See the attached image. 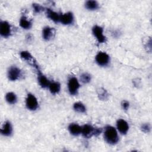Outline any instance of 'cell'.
Segmentation results:
<instances>
[{
	"instance_id": "cell-1",
	"label": "cell",
	"mask_w": 152,
	"mask_h": 152,
	"mask_svg": "<svg viewBox=\"0 0 152 152\" xmlns=\"http://www.w3.org/2000/svg\"><path fill=\"white\" fill-rule=\"evenodd\" d=\"M104 139L107 143L110 145L117 144L119 141V136L116 129L112 126H106L104 131Z\"/></svg>"
},
{
	"instance_id": "cell-2",
	"label": "cell",
	"mask_w": 152,
	"mask_h": 152,
	"mask_svg": "<svg viewBox=\"0 0 152 152\" xmlns=\"http://www.w3.org/2000/svg\"><path fill=\"white\" fill-rule=\"evenodd\" d=\"M92 33L99 43H103L106 41V37L103 34V28L97 25L92 28Z\"/></svg>"
},
{
	"instance_id": "cell-3",
	"label": "cell",
	"mask_w": 152,
	"mask_h": 152,
	"mask_svg": "<svg viewBox=\"0 0 152 152\" xmlns=\"http://www.w3.org/2000/svg\"><path fill=\"white\" fill-rule=\"evenodd\" d=\"M95 60L99 66H107L110 62V56L106 52H99L96 55Z\"/></svg>"
},
{
	"instance_id": "cell-4",
	"label": "cell",
	"mask_w": 152,
	"mask_h": 152,
	"mask_svg": "<svg viewBox=\"0 0 152 152\" xmlns=\"http://www.w3.org/2000/svg\"><path fill=\"white\" fill-rule=\"evenodd\" d=\"M80 87L79 82L77 78L71 77L68 80V88L70 94L76 95L78 93V90Z\"/></svg>"
},
{
	"instance_id": "cell-5",
	"label": "cell",
	"mask_w": 152,
	"mask_h": 152,
	"mask_svg": "<svg viewBox=\"0 0 152 152\" xmlns=\"http://www.w3.org/2000/svg\"><path fill=\"white\" fill-rule=\"evenodd\" d=\"M26 105L30 110H36L39 107V103L36 97L31 93H28L26 99Z\"/></svg>"
},
{
	"instance_id": "cell-6",
	"label": "cell",
	"mask_w": 152,
	"mask_h": 152,
	"mask_svg": "<svg viewBox=\"0 0 152 152\" xmlns=\"http://www.w3.org/2000/svg\"><path fill=\"white\" fill-rule=\"evenodd\" d=\"M8 78L11 81L18 80L21 76V71L16 66H11L8 70Z\"/></svg>"
},
{
	"instance_id": "cell-7",
	"label": "cell",
	"mask_w": 152,
	"mask_h": 152,
	"mask_svg": "<svg viewBox=\"0 0 152 152\" xmlns=\"http://www.w3.org/2000/svg\"><path fill=\"white\" fill-rule=\"evenodd\" d=\"M20 56L21 58L28 62L31 66L34 67L35 69H38L39 67V65L37 64L36 61L31 55V53L28 51H21L20 52Z\"/></svg>"
},
{
	"instance_id": "cell-8",
	"label": "cell",
	"mask_w": 152,
	"mask_h": 152,
	"mask_svg": "<svg viewBox=\"0 0 152 152\" xmlns=\"http://www.w3.org/2000/svg\"><path fill=\"white\" fill-rule=\"evenodd\" d=\"M0 34L1 36L7 38L11 36V26L6 21H1L0 23Z\"/></svg>"
},
{
	"instance_id": "cell-9",
	"label": "cell",
	"mask_w": 152,
	"mask_h": 152,
	"mask_svg": "<svg viewBox=\"0 0 152 152\" xmlns=\"http://www.w3.org/2000/svg\"><path fill=\"white\" fill-rule=\"evenodd\" d=\"M95 128L89 124L84 125L81 126V134L86 138H90L94 135Z\"/></svg>"
},
{
	"instance_id": "cell-10",
	"label": "cell",
	"mask_w": 152,
	"mask_h": 152,
	"mask_svg": "<svg viewBox=\"0 0 152 152\" xmlns=\"http://www.w3.org/2000/svg\"><path fill=\"white\" fill-rule=\"evenodd\" d=\"M74 17L71 12H67L64 14H61L60 21L64 25H70L74 23Z\"/></svg>"
},
{
	"instance_id": "cell-11",
	"label": "cell",
	"mask_w": 152,
	"mask_h": 152,
	"mask_svg": "<svg viewBox=\"0 0 152 152\" xmlns=\"http://www.w3.org/2000/svg\"><path fill=\"white\" fill-rule=\"evenodd\" d=\"M116 126L119 132L123 135H125L129 129L128 124L126 121L122 119H119L117 121Z\"/></svg>"
},
{
	"instance_id": "cell-12",
	"label": "cell",
	"mask_w": 152,
	"mask_h": 152,
	"mask_svg": "<svg viewBox=\"0 0 152 152\" xmlns=\"http://www.w3.org/2000/svg\"><path fill=\"white\" fill-rule=\"evenodd\" d=\"M55 33L56 31L54 28L49 26L45 27L42 30L43 39L45 40H50L55 36Z\"/></svg>"
},
{
	"instance_id": "cell-13",
	"label": "cell",
	"mask_w": 152,
	"mask_h": 152,
	"mask_svg": "<svg viewBox=\"0 0 152 152\" xmlns=\"http://www.w3.org/2000/svg\"><path fill=\"white\" fill-rule=\"evenodd\" d=\"M36 71L37 74V80L40 87H42V88H46L49 87L50 81L46 77L45 75L42 74L40 69H39Z\"/></svg>"
},
{
	"instance_id": "cell-14",
	"label": "cell",
	"mask_w": 152,
	"mask_h": 152,
	"mask_svg": "<svg viewBox=\"0 0 152 152\" xmlns=\"http://www.w3.org/2000/svg\"><path fill=\"white\" fill-rule=\"evenodd\" d=\"M1 133L5 137H10L12 133V126L9 121H7L3 124L1 129Z\"/></svg>"
},
{
	"instance_id": "cell-15",
	"label": "cell",
	"mask_w": 152,
	"mask_h": 152,
	"mask_svg": "<svg viewBox=\"0 0 152 152\" xmlns=\"http://www.w3.org/2000/svg\"><path fill=\"white\" fill-rule=\"evenodd\" d=\"M45 11H46V14L48 18H49L50 20L53 21L54 23H57L59 22L61 15L59 13L53 11L50 8H46Z\"/></svg>"
},
{
	"instance_id": "cell-16",
	"label": "cell",
	"mask_w": 152,
	"mask_h": 152,
	"mask_svg": "<svg viewBox=\"0 0 152 152\" xmlns=\"http://www.w3.org/2000/svg\"><path fill=\"white\" fill-rule=\"evenodd\" d=\"M68 129L71 134L74 136H77L81 133V126L77 124L72 123L69 124L68 126Z\"/></svg>"
},
{
	"instance_id": "cell-17",
	"label": "cell",
	"mask_w": 152,
	"mask_h": 152,
	"mask_svg": "<svg viewBox=\"0 0 152 152\" xmlns=\"http://www.w3.org/2000/svg\"><path fill=\"white\" fill-rule=\"evenodd\" d=\"M20 26L24 29H30L32 26V23L26 17L22 16L20 20Z\"/></svg>"
},
{
	"instance_id": "cell-18",
	"label": "cell",
	"mask_w": 152,
	"mask_h": 152,
	"mask_svg": "<svg viewBox=\"0 0 152 152\" xmlns=\"http://www.w3.org/2000/svg\"><path fill=\"white\" fill-rule=\"evenodd\" d=\"M50 92L52 94H58L61 90V85L58 82H50L49 86Z\"/></svg>"
},
{
	"instance_id": "cell-19",
	"label": "cell",
	"mask_w": 152,
	"mask_h": 152,
	"mask_svg": "<svg viewBox=\"0 0 152 152\" xmlns=\"http://www.w3.org/2000/svg\"><path fill=\"white\" fill-rule=\"evenodd\" d=\"M85 7L86 9H87L88 10L93 11V10H96L98 9L99 7V5L96 1L89 0V1H87L86 2Z\"/></svg>"
},
{
	"instance_id": "cell-20",
	"label": "cell",
	"mask_w": 152,
	"mask_h": 152,
	"mask_svg": "<svg viewBox=\"0 0 152 152\" xmlns=\"http://www.w3.org/2000/svg\"><path fill=\"white\" fill-rule=\"evenodd\" d=\"M97 96L100 100H106L109 97V94L106 89L103 87L99 88L97 91Z\"/></svg>"
},
{
	"instance_id": "cell-21",
	"label": "cell",
	"mask_w": 152,
	"mask_h": 152,
	"mask_svg": "<svg viewBox=\"0 0 152 152\" xmlns=\"http://www.w3.org/2000/svg\"><path fill=\"white\" fill-rule=\"evenodd\" d=\"M6 101L9 104H15L17 101V97L16 94L13 92H8L5 95Z\"/></svg>"
},
{
	"instance_id": "cell-22",
	"label": "cell",
	"mask_w": 152,
	"mask_h": 152,
	"mask_svg": "<svg viewBox=\"0 0 152 152\" xmlns=\"http://www.w3.org/2000/svg\"><path fill=\"white\" fill-rule=\"evenodd\" d=\"M73 109L75 111L78 113H85L86 112V107L81 102H76L73 105Z\"/></svg>"
},
{
	"instance_id": "cell-23",
	"label": "cell",
	"mask_w": 152,
	"mask_h": 152,
	"mask_svg": "<svg viewBox=\"0 0 152 152\" xmlns=\"http://www.w3.org/2000/svg\"><path fill=\"white\" fill-rule=\"evenodd\" d=\"M91 75L87 72L83 73L80 75V80L84 84L88 83L91 81Z\"/></svg>"
},
{
	"instance_id": "cell-24",
	"label": "cell",
	"mask_w": 152,
	"mask_h": 152,
	"mask_svg": "<svg viewBox=\"0 0 152 152\" xmlns=\"http://www.w3.org/2000/svg\"><path fill=\"white\" fill-rule=\"evenodd\" d=\"M32 7H33L34 12L35 13H40V12L45 10V8L43 7H42V5H40V4H38L33 3L32 4Z\"/></svg>"
},
{
	"instance_id": "cell-25",
	"label": "cell",
	"mask_w": 152,
	"mask_h": 152,
	"mask_svg": "<svg viewBox=\"0 0 152 152\" xmlns=\"http://www.w3.org/2000/svg\"><path fill=\"white\" fill-rule=\"evenodd\" d=\"M140 128H141V130L144 133H148L150 131L151 126L148 123H145L141 125Z\"/></svg>"
},
{
	"instance_id": "cell-26",
	"label": "cell",
	"mask_w": 152,
	"mask_h": 152,
	"mask_svg": "<svg viewBox=\"0 0 152 152\" xmlns=\"http://www.w3.org/2000/svg\"><path fill=\"white\" fill-rule=\"evenodd\" d=\"M121 106L124 110H126L128 109V108L129 107V103L126 100H123L121 102Z\"/></svg>"
},
{
	"instance_id": "cell-27",
	"label": "cell",
	"mask_w": 152,
	"mask_h": 152,
	"mask_svg": "<svg viewBox=\"0 0 152 152\" xmlns=\"http://www.w3.org/2000/svg\"><path fill=\"white\" fill-rule=\"evenodd\" d=\"M102 132V129L101 128H95V130H94V136H98Z\"/></svg>"
}]
</instances>
